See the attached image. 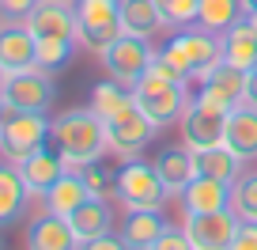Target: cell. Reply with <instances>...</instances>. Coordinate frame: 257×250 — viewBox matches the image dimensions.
I'll return each instance as SVG.
<instances>
[{
  "mask_svg": "<svg viewBox=\"0 0 257 250\" xmlns=\"http://www.w3.org/2000/svg\"><path fill=\"white\" fill-rule=\"evenodd\" d=\"M219 61H223V38L193 23V27H185V31H174L163 42V49H155L152 68L163 72V76H170V80L197 84L204 72H212Z\"/></svg>",
  "mask_w": 257,
  "mask_h": 250,
  "instance_id": "1",
  "label": "cell"
},
{
  "mask_svg": "<svg viewBox=\"0 0 257 250\" xmlns=\"http://www.w3.org/2000/svg\"><path fill=\"white\" fill-rule=\"evenodd\" d=\"M57 152L64 155L68 171H80L83 163L102 159L106 152V121L98 118L95 110H64L61 118L53 121V137Z\"/></svg>",
  "mask_w": 257,
  "mask_h": 250,
  "instance_id": "2",
  "label": "cell"
},
{
  "mask_svg": "<svg viewBox=\"0 0 257 250\" xmlns=\"http://www.w3.org/2000/svg\"><path fill=\"white\" fill-rule=\"evenodd\" d=\"M133 99H137V106L155 121V125H159V129H163V125L182 121V114L189 110V103H193L189 84H185V80H170V76L155 72L152 65H148V72L137 80Z\"/></svg>",
  "mask_w": 257,
  "mask_h": 250,
  "instance_id": "3",
  "label": "cell"
},
{
  "mask_svg": "<svg viewBox=\"0 0 257 250\" xmlns=\"http://www.w3.org/2000/svg\"><path fill=\"white\" fill-rule=\"evenodd\" d=\"M53 137V121L46 118V110H12L0 121V155L8 163H23L31 152H38L42 144H49Z\"/></svg>",
  "mask_w": 257,
  "mask_h": 250,
  "instance_id": "4",
  "label": "cell"
},
{
  "mask_svg": "<svg viewBox=\"0 0 257 250\" xmlns=\"http://www.w3.org/2000/svg\"><path fill=\"white\" fill-rule=\"evenodd\" d=\"M76 42L91 53H102L110 42L125 34L121 27V0H76Z\"/></svg>",
  "mask_w": 257,
  "mask_h": 250,
  "instance_id": "5",
  "label": "cell"
},
{
  "mask_svg": "<svg viewBox=\"0 0 257 250\" xmlns=\"http://www.w3.org/2000/svg\"><path fill=\"white\" fill-rule=\"evenodd\" d=\"M117 197L125 209H163L170 190L159 178L155 163H144L137 155V159H125L117 171Z\"/></svg>",
  "mask_w": 257,
  "mask_h": 250,
  "instance_id": "6",
  "label": "cell"
},
{
  "mask_svg": "<svg viewBox=\"0 0 257 250\" xmlns=\"http://www.w3.org/2000/svg\"><path fill=\"white\" fill-rule=\"evenodd\" d=\"M155 49L148 46V38H137V34H121L117 42H110V46L98 53V61H102V72L106 80L121 84V88H137V80L148 72V65H152Z\"/></svg>",
  "mask_w": 257,
  "mask_h": 250,
  "instance_id": "7",
  "label": "cell"
},
{
  "mask_svg": "<svg viewBox=\"0 0 257 250\" xmlns=\"http://www.w3.org/2000/svg\"><path fill=\"white\" fill-rule=\"evenodd\" d=\"M155 129H159V125H155L140 106H133V110H125L121 118L106 121V152L117 155V159H137L155 140Z\"/></svg>",
  "mask_w": 257,
  "mask_h": 250,
  "instance_id": "8",
  "label": "cell"
},
{
  "mask_svg": "<svg viewBox=\"0 0 257 250\" xmlns=\"http://www.w3.org/2000/svg\"><path fill=\"white\" fill-rule=\"evenodd\" d=\"M193 103L212 106V110H234L238 103H246V72L227 65V61H219L212 72H204L197 80Z\"/></svg>",
  "mask_w": 257,
  "mask_h": 250,
  "instance_id": "9",
  "label": "cell"
},
{
  "mask_svg": "<svg viewBox=\"0 0 257 250\" xmlns=\"http://www.w3.org/2000/svg\"><path fill=\"white\" fill-rule=\"evenodd\" d=\"M238 216L234 209H219V212H185L182 231L189 239L193 250H227L234 239Z\"/></svg>",
  "mask_w": 257,
  "mask_h": 250,
  "instance_id": "10",
  "label": "cell"
},
{
  "mask_svg": "<svg viewBox=\"0 0 257 250\" xmlns=\"http://www.w3.org/2000/svg\"><path fill=\"white\" fill-rule=\"evenodd\" d=\"M0 95L12 110H49L57 99V84L49 80L46 68H27V72H12Z\"/></svg>",
  "mask_w": 257,
  "mask_h": 250,
  "instance_id": "11",
  "label": "cell"
},
{
  "mask_svg": "<svg viewBox=\"0 0 257 250\" xmlns=\"http://www.w3.org/2000/svg\"><path fill=\"white\" fill-rule=\"evenodd\" d=\"M182 144L189 152H201V148H216L223 144L227 133V110H212V106L189 103V110L182 114Z\"/></svg>",
  "mask_w": 257,
  "mask_h": 250,
  "instance_id": "12",
  "label": "cell"
},
{
  "mask_svg": "<svg viewBox=\"0 0 257 250\" xmlns=\"http://www.w3.org/2000/svg\"><path fill=\"white\" fill-rule=\"evenodd\" d=\"M27 31L34 38H76V8L68 0H38Z\"/></svg>",
  "mask_w": 257,
  "mask_h": 250,
  "instance_id": "13",
  "label": "cell"
},
{
  "mask_svg": "<svg viewBox=\"0 0 257 250\" xmlns=\"http://www.w3.org/2000/svg\"><path fill=\"white\" fill-rule=\"evenodd\" d=\"M167 227L170 224L163 220V209H128L121 227H117V235L125 239L128 250H152L167 235Z\"/></svg>",
  "mask_w": 257,
  "mask_h": 250,
  "instance_id": "14",
  "label": "cell"
},
{
  "mask_svg": "<svg viewBox=\"0 0 257 250\" xmlns=\"http://www.w3.org/2000/svg\"><path fill=\"white\" fill-rule=\"evenodd\" d=\"M16 167H19V175H23V182H27L31 194H46L61 175H68L64 155L57 152V148H49V144H42L38 152H31L23 163H16Z\"/></svg>",
  "mask_w": 257,
  "mask_h": 250,
  "instance_id": "15",
  "label": "cell"
},
{
  "mask_svg": "<svg viewBox=\"0 0 257 250\" xmlns=\"http://www.w3.org/2000/svg\"><path fill=\"white\" fill-rule=\"evenodd\" d=\"M27 250H80V239L64 216L42 212L27 227Z\"/></svg>",
  "mask_w": 257,
  "mask_h": 250,
  "instance_id": "16",
  "label": "cell"
},
{
  "mask_svg": "<svg viewBox=\"0 0 257 250\" xmlns=\"http://www.w3.org/2000/svg\"><path fill=\"white\" fill-rule=\"evenodd\" d=\"M0 65L8 76L38 68V42L27 27H0Z\"/></svg>",
  "mask_w": 257,
  "mask_h": 250,
  "instance_id": "17",
  "label": "cell"
},
{
  "mask_svg": "<svg viewBox=\"0 0 257 250\" xmlns=\"http://www.w3.org/2000/svg\"><path fill=\"white\" fill-rule=\"evenodd\" d=\"M223 144L231 148L238 159H257V106L238 103L234 110H227V133Z\"/></svg>",
  "mask_w": 257,
  "mask_h": 250,
  "instance_id": "18",
  "label": "cell"
},
{
  "mask_svg": "<svg viewBox=\"0 0 257 250\" xmlns=\"http://www.w3.org/2000/svg\"><path fill=\"white\" fill-rule=\"evenodd\" d=\"M182 209L185 212H219V209H231V182L212 178V175H197L182 190Z\"/></svg>",
  "mask_w": 257,
  "mask_h": 250,
  "instance_id": "19",
  "label": "cell"
},
{
  "mask_svg": "<svg viewBox=\"0 0 257 250\" xmlns=\"http://www.w3.org/2000/svg\"><path fill=\"white\" fill-rule=\"evenodd\" d=\"M64 220L72 224V231H76L80 242H91V239H98V235L113 231V209H110L106 197H87V201L76 205Z\"/></svg>",
  "mask_w": 257,
  "mask_h": 250,
  "instance_id": "20",
  "label": "cell"
},
{
  "mask_svg": "<svg viewBox=\"0 0 257 250\" xmlns=\"http://www.w3.org/2000/svg\"><path fill=\"white\" fill-rule=\"evenodd\" d=\"M27 201H31V190H27L23 175H19L16 163H0V227L16 224L27 212Z\"/></svg>",
  "mask_w": 257,
  "mask_h": 250,
  "instance_id": "21",
  "label": "cell"
},
{
  "mask_svg": "<svg viewBox=\"0 0 257 250\" xmlns=\"http://www.w3.org/2000/svg\"><path fill=\"white\" fill-rule=\"evenodd\" d=\"M155 171H159V178L167 182L170 194H182L185 186L197 178V159H193V152L185 144L182 148L170 144V148H163V152L155 155Z\"/></svg>",
  "mask_w": 257,
  "mask_h": 250,
  "instance_id": "22",
  "label": "cell"
},
{
  "mask_svg": "<svg viewBox=\"0 0 257 250\" xmlns=\"http://www.w3.org/2000/svg\"><path fill=\"white\" fill-rule=\"evenodd\" d=\"M87 197H91V190L80 178V171H68V175H61L46 194H42V205H46V212H53V216H68V212H72L76 205H83Z\"/></svg>",
  "mask_w": 257,
  "mask_h": 250,
  "instance_id": "23",
  "label": "cell"
},
{
  "mask_svg": "<svg viewBox=\"0 0 257 250\" xmlns=\"http://www.w3.org/2000/svg\"><path fill=\"white\" fill-rule=\"evenodd\" d=\"M219 38H223V61L227 65L242 68V72L257 68V31L249 27V19H238V23L227 34H219Z\"/></svg>",
  "mask_w": 257,
  "mask_h": 250,
  "instance_id": "24",
  "label": "cell"
},
{
  "mask_svg": "<svg viewBox=\"0 0 257 250\" xmlns=\"http://www.w3.org/2000/svg\"><path fill=\"white\" fill-rule=\"evenodd\" d=\"M238 19H246L242 0H201V8H197V27L212 34H227Z\"/></svg>",
  "mask_w": 257,
  "mask_h": 250,
  "instance_id": "25",
  "label": "cell"
},
{
  "mask_svg": "<svg viewBox=\"0 0 257 250\" xmlns=\"http://www.w3.org/2000/svg\"><path fill=\"white\" fill-rule=\"evenodd\" d=\"M193 159H197V175H212V178H223V182H234L246 167V159H238L227 144L201 148V152H193Z\"/></svg>",
  "mask_w": 257,
  "mask_h": 250,
  "instance_id": "26",
  "label": "cell"
},
{
  "mask_svg": "<svg viewBox=\"0 0 257 250\" xmlns=\"http://www.w3.org/2000/svg\"><path fill=\"white\" fill-rule=\"evenodd\" d=\"M133 106H137L133 91L121 88V84H113V80H102V84H95V88H91V110H95L102 121L121 118V114L133 110Z\"/></svg>",
  "mask_w": 257,
  "mask_h": 250,
  "instance_id": "27",
  "label": "cell"
},
{
  "mask_svg": "<svg viewBox=\"0 0 257 250\" xmlns=\"http://www.w3.org/2000/svg\"><path fill=\"white\" fill-rule=\"evenodd\" d=\"M121 27H125V34L152 38L163 27V16L155 8V0H121Z\"/></svg>",
  "mask_w": 257,
  "mask_h": 250,
  "instance_id": "28",
  "label": "cell"
},
{
  "mask_svg": "<svg viewBox=\"0 0 257 250\" xmlns=\"http://www.w3.org/2000/svg\"><path fill=\"white\" fill-rule=\"evenodd\" d=\"M231 209L238 220H257V171H242L231 182Z\"/></svg>",
  "mask_w": 257,
  "mask_h": 250,
  "instance_id": "29",
  "label": "cell"
},
{
  "mask_svg": "<svg viewBox=\"0 0 257 250\" xmlns=\"http://www.w3.org/2000/svg\"><path fill=\"white\" fill-rule=\"evenodd\" d=\"M34 42H38V68H46V72L64 68L80 46L76 38H34Z\"/></svg>",
  "mask_w": 257,
  "mask_h": 250,
  "instance_id": "30",
  "label": "cell"
},
{
  "mask_svg": "<svg viewBox=\"0 0 257 250\" xmlns=\"http://www.w3.org/2000/svg\"><path fill=\"white\" fill-rule=\"evenodd\" d=\"M155 8H159V16H163V27H170V31H185V27L197 23L201 0H155Z\"/></svg>",
  "mask_w": 257,
  "mask_h": 250,
  "instance_id": "31",
  "label": "cell"
},
{
  "mask_svg": "<svg viewBox=\"0 0 257 250\" xmlns=\"http://www.w3.org/2000/svg\"><path fill=\"white\" fill-rule=\"evenodd\" d=\"M80 178L87 182L91 197H110V194H117V171H110L106 163H98V159L83 163V167H80Z\"/></svg>",
  "mask_w": 257,
  "mask_h": 250,
  "instance_id": "32",
  "label": "cell"
},
{
  "mask_svg": "<svg viewBox=\"0 0 257 250\" xmlns=\"http://www.w3.org/2000/svg\"><path fill=\"white\" fill-rule=\"evenodd\" d=\"M38 0H0V27H27Z\"/></svg>",
  "mask_w": 257,
  "mask_h": 250,
  "instance_id": "33",
  "label": "cell"
},
{
  "mask_svg": "<svg viewBox=\"0 0 257 250\" xmlns=\"http://www.w3.org/2000/svg\"><path fill=\"white\" fill-rule=\"evenodd\" d=\"M227 250H257V220H238L234 239Z\"/></svg>",
  "mask_w": 257,
  "mask_h": 250,
  "instance_id": "34",
  "label": "cell"
},
{
  "mask_svg": "<svg viewBox=\"0 0 257 250\" xmlns=\"http://www.w3.org/2000/svg\"><path fill=\"white\" fill-rule=\"evenodd\" d=\"M152 250H193V246H189V239H185L182 227H167V235H163Z\"/></svg>",
  "mask_w": 257,
  "mask_h": 250,
  "instance_id": "35",
  "label": "cell"
},
{
  "mask_svg": "<svg viewBox=\"0 0 257 250\" xmlns=\"http://www.w3.org/2000/svg\"><path fill=\"white\" fill-rule=\"evenodd\" d=\"M80 250H128L125 246V239L121 235H98V239H91V242H80Z\"/></svg>",
  "mask_w": 257,
  "mask_h": 250,
  "instance_id": "36",
  "label": "cell"
},
{
  "mask_svg": "<svg viewBox=\"0 0 257 250\" xmlns=\"http://www.w3.org/2000/svg\"><path fill=\"white\" fill-rule=\"evenodd\" d=\"M246 103L257 106V68H249V72H246Z\"/></svg>",
  "mask_w": 257,
  "mask_h": 250,
  "instance_id": "37",
  "label": "cell"
},
{
  "mask_svg": "<svg viewBox=\"0 0 257 250\" xmlns=\"http://www.w3.org/2000/svg\"><path fill=\"white\" fill-rule=\"evenodd\" d=\"M8 118V103H4V95H0V121Z\"/></svg>",
  "mask_w": 257,
  "mask_h": 250,
  "instance_id": "38",
  "label": "cell"
},
{
  "mask_svg": "<svg viewBox=\"0 0 257 250\" xmlns=\"http://www.w3.org/2000/svg\"><path fill=\"white\" fill-rule=\"evenodd\" d=\"M246 19H249V27L257 31V12H246Z\"/></svg>",
  "mask_w": 257,
  "mask_h": 250,
  "instance_id": "39",
  "label": "cell"
},
{
  "mask_svg": "<svg viewBox=\"0 0 257 250\" xmlns=\"http://www.w3.org/2000/svg\"><path fill=\"white\" fill-rule=\"evenodd\" d=\"M246 4V12H257V0H242Z\"/></svg>",
  "mask_w": 257,
  "mask_h": 250,
  "instance_id": "40",
  "label": "cell"
},
{
  "mask_svg": "<svg viewBox=\"0 0 257 250\" xmlns=\"http://www.w3.org/2000/svg\"><path fill=\"white\" fill-rule=\"evenodd\" d=\"M4 80H8V72H4V65H0V91H4Z\"/></svg>",
  "mask_w": 257,
  "mask_h": 250,
  "instance_id": "41",
  "label": "cell"
},
{
  "mask_svg": "<svg viewBox=\"0 0 257 250\" xmlns=\"http://www.w3.org/2000/svg\"><path fill=\"white\" fill-rule=\"evenodd\" d=\"M68 4H76V0H68Z\"/></svg>",
  "mask_w": 257,
  "mask_h": 250,
  "instance_id": "42",
  "label": "cell"
}]
</instances>
